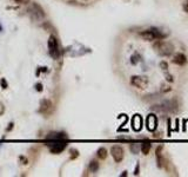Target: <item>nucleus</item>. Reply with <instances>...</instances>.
<instances>
[{
    "mask_svg": "<svg viewBox=\"0 0 188 177\" xmlns=\"http://www.w3.org/2000/svg\"><path fill=\"white\" fill-rule=\"evenodd\" d=\"M153 48L156 51V53H159L162 57H169V55H172L173 52H174V50H175L174 48V45L172 43L165 41L162 39H158V40H156L154 43V45H153Z\"/></svg>",
    "mask_w": 188,
    "mask_h": 177,
    "instance_id": "f257e3e1",
    "label": "nucleus"
},
{
    "mask_svg": "<svg viewBox=\"0 0 188 177\" xmlns=\"http://www.w3.org/2000/svg\"><path fill=\"white\" fill-rule=\"evenodd\" d=\"M107 149L106 148H99L98 151H97V156L100 158V159H105L107 157Z\"/></svg>",
    "mask_w": 188,
    "mask_h": 177,
    "instance_id": "dca6fc26",
    "label": "nucleus"
},
{
    "mask_svg": "<svg viewBox=\"0 0 188 177\" xmlns=\"http://www.w3.org/2000/svg\"><path fill=\"white\" fill-rule=\"evenodd\" d=\"M146 128L148 131L153 132L158 128V117H156L154 113H149L146 118Z\"/></svg>",
    "mask_w": 188,
    "mask_h": 177,
    "instance_id": "6e6552de",
    "label": "nucleus"
},
{
    "mask_svg": "<svg viewBox=\"0 0 188 177\" xmlns=\"http://www.w3.org/2000/svg\"><path fill=\"white\" fill-rule=\"evenodd\" d=\"M14 1L17 4H19V5H26V4H28L31 1V0H14Z\"/></svg>",
    "mask_w": 188,
    "mask_h": 177,
    "instance_id": "4be33fe9",
    "label": "nucleus"
},
{
    "mask_svg": "<svg viewBox=\"0 0 188 177\" xmlns=\"http://www.w3.org/2000/svg\"><path fill=\"white\" fill-rule=\"evenodd\" d=\"M167 124H168V132H167V136L169 137V136H171V119L167 121Z\"/></svg>",
    "mask_w": 188,
    "mask_h": 177,
    "instance_id": "bb28decb",
    "label": "nucleus"
},
{
    "mask_svg": "<svg viewBox=\"0 0 188 177\" xmlns=\"http://www.w3.org/2000/svg\"><path fill=\"white\" fill-rule=\"evenodd\" d=\"M46 144L51 146L53 154H59L67 146V140H46Z\"/></svg>",
    "mask_w": 188,
    "mask_h": 177,
    "instance_id": "39448f33",
    "label": "nucleus"
},
{
    "mask_svg": "<svg viewBox=\"0 0 188 177\" xmlns=\"http://www.w3.org/2000/svg\"><path fill=\"white\" fill-rule=\"evenodd\" d=\"M140 37H141L143 40H146V41H153V40H156V38H155V36H154V33L152 32V29H150V28H149V29H145V31L140 32Z\"/></svg>",
    "mask_w": 188,
    "mask_h": 177,
    "instance_id": "4468645a",
    "label": "nucleus"
},
{
    "mask_svg": "<svg viewBox=\"0 0 188 177\" xmlns=\"http://www.w3.org/2000/svg\"><path fill=\"white\" fill-rule=\"evenodd\" d=\"M20 159H21V161H22V163H21V164H25V165H26V164H27V158H24V157H22V156H21V157H20Z\"/></svg>",
    "mask_w": 188,
    "mask_h": 177,
    "instance_id": "c85d7f7f",
    "label": "nucleus"
},
{
    "mask_svg": "<svg viewBox=\"0 0 188 177\" xmlns=\"http://www.w3.org/2000/svg\"><path fill=\"white\" fill-rule=\"evenodd\" d=\"M0 85H1L3 88H7V87H8V84H7V81H6L5 78H3L1 80H0Z\"/></svg>",
    "mask_w": 188,
    "mask_h": 177,
    "instance_id": "aec40b11",
    "label": "nucleus"
},
{
    "mask_svg": "<svg viewBox=\"0 0 188 177\" xmlns=\"http://www.w3.org/2000/svg\"><path fill=\"white\" fill-rule=\"evenodd\" d=\"M68 137L64 132H51L46 137V140H67Z\"/></svg>",
    "mask_w": 188,
    "mask_h": 177,
    "instance_id": "9b49d317",
    "label": "nucleus"
},
{
    "mask_svg": "<svg viewBox=\"0 0 188 177\" xmlns=\"http://www.w3.org/2000/svg\"><path fill=\"white\" fill-rule=\"evenodd\" d=\"M12 128H13V123H11V124H10V126H8V129H7V131H10V130H11Z\"/></svg>",
    "mask_w": 188,
    "mask_h": 177,
    "instance_id": "7c9ffc66",
    "label": "nucleus"
},
{
    "mask_svg": "<svg viewBox=\"0 0 188 177\" xmlns=\"http://www.w3.org/2000/svg\"><path fill=\"white\" fill-rule=\"evenodd\" d=\"M130 149L133 154H138L141 150V143H133L130 145Z\"/></svg>",
    "mask_w": 188,
    "mask_h": 177,
    "instance_id": "f3484780",
    "label": "nucleus"
},
{
    "mask_svg": "<svg viewBox=\"0 0 188 177\" xmlns=\"http://www.w3.org/2000/svg\"><path fill=\"white\" fill-rule=\"evenodd\" d=\"M172 62H173L175 65L183 66V65H186V64H187L188 59H187V57H186L183 53L179 52V53H175V54H174V57H173V59H172Z\"/></svg>",
    "mask_w": 188,
    "mask_h": 177,
    "instance_id": "9d476101",
    "label": "nucleus"
},
{
    "mask_svg": "<svg viewBox=\"0 0 188 177\" xmlns=\"http://www.w3.org/2000/svg\"><path fill=\"white\" fill-rule=\"evenodd\" d=\"M86 1H87V0H86Z\"/></svg>",
    "mask_w": 188,
    "mask_h": 177,
    "instance_id": "473e14b6",
    "label": "nucleus"
},
{
    "mask_svg": "<svg viewBox=\"0 0 188 177\" xmlns=\"http://www.w3.org/2000/svg\"><path fill=\"white\" fill-rule=\"evenodd\" d=\"M162 149L164 145H159L155 150V156H156V163H158V168H162L164 166V157H162Z\"/></svg>",
    "mask_w": 188,
    "mask_h": 177,
    "instance_id": "ddd939ff",
    "label": "nucleus"
},
{
    "mask_svg": "<svg viewBox=\"0 0 188 177\" xmlns=\"http://www.w3.org/2000/svg\"><path fill=\"white\" fill-rule=\"evenodd\" d=\"M178 103L175 99H172V100H166L161 104H158V105H154L152 109L158 111V112H176L178 111Z\"/></svg>",
    "mask_w": 188,
    "mask_h": 177,
    "instance_id": "f03ea898",
    "label": "nucleus"
},
{
    "mask_svg": "<svg viewBox=\"0 0 188 177\" xmlns=\"http://www.w3.org/2000/svg\"><path fill=\"white\" fill-rule=\"evenodd\" d=\"M120 176H121V177H122V176H123V177H125V176H127V171H123V172H122Z\"/></svg>",
    "mask_w": 188,
    "mask_h": 177,
    "instance_id": "c756f323",
    "label": "nucleus"
},
{
    "mask_svg": "<svg viewBox=\"0 0 188 177\" xmlns=\"http://www.w3.org/2000/svg\"><path fill=\"white\" fill-rule=\"evenodd\" d=\"M99 163L97 162V161H92L91 163H89V170L92 171V172H97L98 170H99Z\"/></svg>",
    "mask_w": 188,
    "mask_h": 177,
    "instance_id": "a211bd4d",
    "label": "nucleus"
},
{
    "mask_svg": "<svg viewBox=\"0 0 188 177\" xmlns=\"http://www.w3.org/2000/svg\"><path fill=\"white\" fill-rule=\"evenodd\" d=\"M48 51H49V54L54 58V59H58L60 57V50H59V44H58V40L54 36H51L48 38Z\"/></svg>",
    "mask_w": 188,
    "mask_h": 177,
    "instance_id": "20e7f679",
    "label": "nucleus"
},
{
    "mask_svg": "<svg viewBox=\"0 0 188 177\" xmlns=\"http://www.w3.org/2000/svg\"><path fill=\"white\" fill-rule=\"evenodd\" d=\"M140 62V55L138 54V53H134L133 55H132V58H131V63L133 64V65H135V64H138Z\"/></svg>",
    "mask_w": 188,
    "mask_h": 177,
    "instance_id": "6ab92c4d",
    "label": "nucleus"
},
{
    "mask_svg": "<svg viewBox=\"0 0 188 177\" xmlns=\"http://www.w3.org/2000/svg\"><path fill=\"white\" fill-rule=\"evenodd\" d=\"M131 124H132V129L136 132H139L142 126H143V121H142V117L139 114V113H135L133 117H132V121H131Z\"/></svg>",
    "mask_w": 188,
    "mask_h": 177,
    "instance_id": "1a4fd4ad",
    "label": "nucleus"
},
{
    "mask_svg": "<svg viewBox=\"0 0 188 177\" xmlns=\"http://www.w3.org/2000/svg\"><path fill=\"white\" fill-rule=\"evenodd\" d=\"M28 11H29V13L32 14V17H33L34 19L41 20V19L45 18V11H44V8H42L39 4H37V3H33L32 6H31V8H29Z\"/></svg>",
    "mask_w": 188,
    "mask_h": 177,
    "instance_id": "423d86ee",
    "label": "nucleus"
},
{
    "mask_svg": "<svg viewBox=\"0 0 188 177\" xmlns=\"http://www.w3.org/2000/svg\"><path fill=\"white\" fill-rule=\"evenodd\" d=\"M166 80H167V81H171V83H172V81L174 80V78H173V76H172V74H168V73H166Z\"/></svg>",
    "mask_w": 188,
    "mask_h": 177,
    "instance_id": "b1692460",
    "label": "nucleus"
},
{
    "mask_svg": "<svg viewBox=\"0 0 188 177\" xmlns=\"http://www.w3.org/2000/svg\"><path fill=\"white\" fill-rule=\"evenodd\" d=\"M182 8H183V11H185L186 13H188V0H186V1L183 3V5H182Z\"/></svg>",
    "mask_w": 188,
    "mask_h": 177,
    "instance_id": "5701e85b",
    "label": "nucleus"
},
{
    "mask_svg": "<svg viewBox=\"0 0 188 177\" xmlns=\"http://www.w3.org/2000/svg\"><path fill=\"white\" fill-rule=\"evenodd\" d=\"M131 84L136 87L140 88V90H143V88L148 87L149 85V79L146 76H132L131 77Z\"/></svg>",
    "mask_w": 188,
    "mask_h": 177,
    "instance_id": "7ed1b4c3",
    "label": "nucleus"
},
{
    "mask_svg": "<svg viewBox=\"0 0 188 177\" xmlns=\"http://www.w3.org/2000/svg\"><path fill=\"white\" fill-rule=\"evenodd\" d=\"M150 148H152L150 142L147 140V139H145V140L141 143V150H140V151H141L143 155H148L149 151H150Z\"/></svg>",
    "mask_w": 188,
    "mask_h": 177,
    "instance_id": "2eb2a0df",
    "label": "nucleus"
},
{
    "mask_svg": "<svg viewBox=\"0 0 188 177\" xmlns=\"http://www.w3.org/2000/svg\"><path fill=\"white\" fill-rule=\"evenodd\" d=\"M160 69H162V70L166 72V71L168 70V64H167L166 62H161V63H160Z\"/></svg>",
    "mask_w": 188,
    "mask_h": 177,
    "instance_id": "412c9836",
    "label": "nucleus"
},
{
    "mask_svg": "<svg viewBox=\"0 0 188 177\" xmlns=\"http://www.w3.org/2000/svg\"><path fill=\"white\" fill-rule=\"evenodd\" d=\"M176 125H179V119H176ZM175 130H179V126H176Z\"/></svg>",
    "mask_w": 188,
    "mask_h": 177,
    "instance_id": "2f4dec72",
    "label": "nucleus"
},
{
    "mask_svg": "<svg viewBox=\"0 0 188 177\" xmlns=\"http://www.w3.org/2000/svg\"><path fill=\"white\" fill-rule=\"evenodd\" d=\"M39 111L41 113H49L52 111V102L49 99H41Z\"/></svg>",
    "mask_w": 188,
    "mask_h": 177,
    "instance_id": "f8f14e48",
    "label": "nucleus"
},
{
    "mask_svg": "<svg viewBox=\"0 0 188 177\" xmlns=\"http://www.w3.org/2000/svg\"><path fill=\"white\" fill-rule=\"evenodd\" d=\"M36 90H37V91H39V92H40V91H42V85H41L40 83H38V84L36 85Z\"/></svg>",
    "mask_w": 188,
    "mask_h": 177,
    "instance_id": "393cba45",
    "label": "nucleus"
},
{
    "mask_svg": "<svg viewBox=\"0 0 188 177\" xmlns=\"http://www.w3.org/2000/svg\"><path fill=\"white\" fill-rule=\"evenodd\" d=\"M139 168H140V164L138 163L136 164V166H135V170H134V175L136 176V175H139Z\"/></svg>",
    "mask_w": 188,
    "mask_h": 177,
    "instance_id": "cd10ccee",
    "label": "nucleus"
},
{
    "mask_svg": "<svg viewBox=\"0 0 188 177\" xmlns=\"http://www.w3.org/2000/svg\"><path fill=\"white\" fill-rule=\"evenodd\" d=\"M162 87H164V88H162V92H168V91H171V90H172V87H171V86L168 87V86H166V85H164Z\"/></svg>",
    "mask_w": 188,
    "mask_h": 177,
    "instance_id": "a878e982",
    "label": "nucleus"
},
{
    "mask_svg": "<svg viewBox=\"0 0 188 177\" xmlns=\"http://www.w3.org/2000/svg\"><path fill=\"white\" fill-rule=\"evenodd\" d=\"M111 155H112L114 162L120 163L125 157V151H123V149L120 145H113L111 148Z\"/></svg>",
    "mask_w": 188,
    "mask_h": 177,
    "instance_id": "0eeeda50",
    "label": "nucleus"
}]
</instances>
